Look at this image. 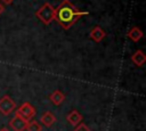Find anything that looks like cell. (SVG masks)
<instances>
[{"instance_id":"obj_1","label":"cell","mask_w":146,"mask_h":131,"mask_svg":"<svg viewBox=\"0 0 146 131\" xmlns=\"http://www.w3.org/2000/svg\"><path fill=\"white\" fill-rule=\"evenodd\" d=\"M88 14V11L79 10L70 0H63L55 9V19L64 30H68L80 17Z\"/></svg>"},{"instance_id":"obj_2","label":"cell","mask_w":146,"mask_h":131,"mask_svg":"<svg viewBox=\"0 0 146 131\" xmlns=\"http://www.w3.org/2000/svg\"><path fill=\"white\" fill-rule=\"evenodd\" d=\"M35 15L43 24L48 25L55 19V8L51 6V3L46 2L36 10Z\"/></svg>"},{"instance_id":"obj_3","label":"cell","mask_w":146,"mask_h":131,"mask_svg":"<svg viewBox=\"0 0 146 131\" xmlns=\"http://www.w3.org/2000/svg\"><path fill=\"white\" fill-rule=\"evenodd\" d=\"M35 108H34V106L31 104V103H23L19 107H18V109L15 112V114L16 115H18V116H21L23 120H25L26 122H29L30 120H32V117L35 115Z\"/></svg>"},{"instance_id":"obj_4","label":"cell","mask_w":146,"mask_h":131,"mask_svg":"<svg viewBox=\"0 0 146 131\" xmlns=\"http://www.w3.org/2000/svg\"><path fill=\"white\" fill-rule=\"evenodd\" d=\"M16 107V103L8 96L5 95L0 99V113L2 115H9Z\"/></svg>"},{"instance_id":"obj_5","label":"cell","mask_w":146,"mask_h":131,"mask_svg":"<svg viewBox=\"0 0 146 131\" xmlns=\"http://www.w3.org/2000/svg\"><path fill=\"white\" fill-rule=\"evenodd\" d=\"M26 123L27 122L25 120H23L21 116L16 115V114L9 122V124H10V126L14 131H24L25 128H26Z\"/></svg>"},{"instance_id":"obj_6","label":"cell","mask_w":146,"mask_h":131,"mask_svg":"<svg viewBox=\"0 0 146 131\" xmlns=\"http://www.w3.org/2000/svg\"><path fill=\"white\" fill-rule=\"evenodd\" d=\"M40 122H41L44 126L50 128V126L56 122V116L54 115L52 112L47 110V112H44V113L41 115V117H40Z\"/></svg>"},{"instance_id":"obj_7","label":"cell","mask_w":146,"mask_h":131,"mask_svg":"<svg viewBox=\"0 0 146 131\" xmlns=\"http://www.w3.org/2000/svg\"><path fill=\"white\" fill-rule=\"evenodd\" d=\"M105 35H106V33H105V31H104L100 26H95V27L91 30L90 34H89L90 39L94 40L95 42H100V41L105 38Z\"/></svg>"},{"instance_id":"obj_8","label":"cell","mask_w":146,"mask_h":131,"mask_svg":"<svg viewBox=\"0 0 146 131\" xmlns=\"http://www.w3.org/2000/svg\"><path fill=\"white\" fill-rule=\"evenodd\" d=\"M131 62L136 65V66H143L146 62V56L144 54L143 50H137L131 55Z\"/></svg>"},{"instance_id":"obj_9","label":"cell","mask_w":146,"mask_h":131,"mask_svg":"<svg viewBox=\"0 0 146 131\" xmlns=\"http://www.w3.org/2000/svg\"><path fill=\"white\" fill-rule=\"evenodd\" d=\"M66 120L70 124L72 125H78L79 123H81L82 121V115L76 110V109H73L72 112L68 113V115L66 116Z\"/></svg>"},{"instance_id":"obj_10","label":"cell","mask_w":146,"mask_h":131,"mask_svg":"<svg viewBox=\"0 0 146 131\" xmlns=\"http://www.w3.org/2000/svg\"><path fill=\"white\" fill-rule=\"evenodd\" d=\"M143 35H144L143 31H141L139 27H137V26L131 27V30L128 32V38H129L130 40H132L133 42H138V41L143 38Z\"/></svg>"},{"instance_id":"obj_11","label":"cell","mask_w":146,"mask_h":131,"mask_svg":"<svg viewBox=\"0 0 146 131\" xmlns=\"http://www.w3.org/2000/svg\"><path fill=\"white\" fill-rule=\"evenodd\" d=\"M49 99H50V101H51L54 105L58 106V105H60V104L64 101L65 95H64L62 91H59V90H55V91L49 96Z\"/></svg>"},{"instance_id":"obj_12","label":"cell","mask_w":146,"mask_h":131,"mask_svg":"<svg viewBox=\"0 0 146 131\" xmlns=\"http://www.w3.org/2000/svg\"><path fill=\"white\" fill-rule=\"evenodd\" d=\"M27 131H42V125L36 121V120H30L26 123V128Z\"/></svg>"},{"instance_id":"obj_13","label":"cell","mask_w":146,"mask_h":131,"mask_svg":"<svg viewBox=\"0 0 146 131\" xmlns=\"http://www.w3.org/2000/svg\"><path fill=\"white\" fill-rule=\"evenodd\" d=\"M74 131H91V130L87 126V124H84V123H79V124L76 125V128L74 129Z\"/></svg>"},{"instance_id":"obj_14","label":"cell","mask_w":146,"mask_h":131,"mask_svg":"<svg viewBox=\"0 0 146 131\" xmlns=\"http://www.w3.org/2000/svg\"><path fill=\"white\" fill-rule=\"evenodd\" d=\"M3 11H5V6H3V5L0 2V15H1Z\"/></svg>"},{"instance_id":"obj_15","label":"cell","mask_w":146,"mask_h":131,"mask_svg":"<svg viewBox=\"0 0 146 131\" xmlns=\"http://www.w3.org/2000/svg\"><path fill=\"white\" fill-rule=\"evenodd\" d=\"M1 1H3L5 3H7V5H9V3H11L14 0H1Z\"/></svg>"},{"instance_id":"obj_16","label":"cell","mask_w":146,"mask_h":131,"mask_svg":"<svg viewBox=\"0 0 146 131\" xmlns=\"http://www.w3.org/2000/svg\"><path fill=\"white\" fill-rule=\"evenodd\" d=\"M0 131H9V130H8V129H7V128H2V129H1V130H0Z\"/></svg>"}]
</instances>
